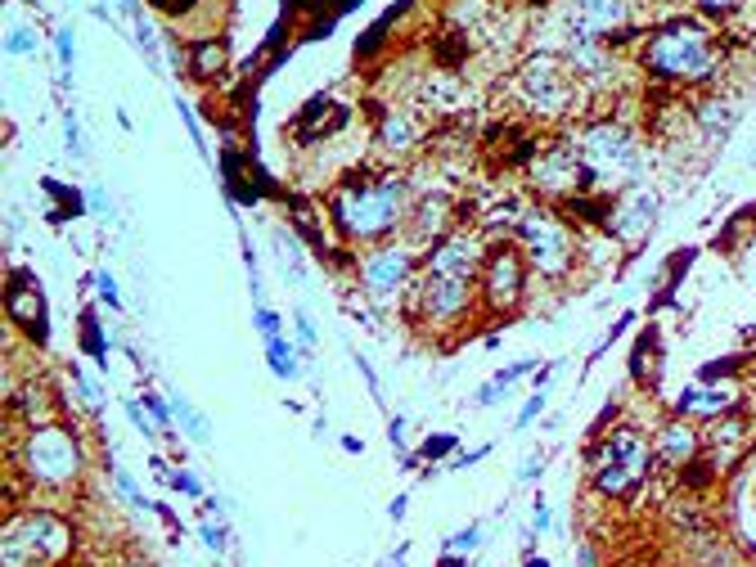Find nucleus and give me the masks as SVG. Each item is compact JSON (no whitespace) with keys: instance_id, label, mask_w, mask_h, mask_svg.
<instances>
[{"instance_id":"473e14b6","label":"nucleus","mask_w":756,"mask_h":567,"mask_svg":"<svg viewBox=\"0 0 756 567\" xmlns=\"http://www.w3.org/2000/svg\"><path fill=\"white\" fill-rule=\"evenodd\" d=\"M144 410L153 414V423H158V428H171V423H176V410H171V401H162L158 392H144Z\"/></svg>"},{"instance_id":"603ef678","label":"nucleus","mask_w":756,"mask_h":567,"mask_svg":"<svg viewBox=\"0 0 756 567\" xmlns=\"http://www.w3.org/2000/svg\"><path fill=\"white\" fill-rule=\"evenodd\" d=\"M531 527H536V531H549V504H545V500H536V513H531Z\"/></svg>"},{"instance_id":"20e7f679","label":"nucleus","mask_w":756,"mask_h":567,"mask_svg":"<svg viewBox=\"0 0 756 567\" xmlns=\"http://www.w3.org/2000/svg\"><path fill=\"white\" fill-rule=\"evenodd\" d=\"M14 468H18V477H23L32 491L59 495L81 477L86 455H81V441H77V432H72L68 423L45 419V423H27V432L18 437Z\"/></svg>"},{"instance_id":"ddd939ff","label":"nucleus","mask_w":756,"mask_h":567,"mask_svg":"<svg viewBox=\"0 0 756 567\" xmlns=\"http://www.w3.org/2000/svg\"><path fill=\"white\" fill-rule=\"evenodd\" d=\"M572 41H621L630 23V0H567L563 9Z\"/></svg>"},{"instance_id":"e433bc0d","label":"nucleus","mask_w":756,"mask_h":567,"mask_svg":"<svg viewBox=\"0 0 756 567\" xmlns=\"http://www.w3.org/2000/svg\"><path fill=\"white\" fill-rule=\"evenodd\" d=\"M149 5L158 9V14H167V18H189L203 0H149Z\"/></svg>"},{"instance_id":"49530a36","label":"nucleus","mask_w":756,"mask_h":567,"mask_svg":"<svg viewBox=\"0 0 756 567\" xmlns=\"http://www.w3.org/2000/svg\"><path fill=\"white\" fill-rule=\"evenodd\" d=\"M63 131H68V153H72V158H81V153H86V149H81V126H77V113H68V117H63Z\"/></svg>"},{"instance_id":"c756f323","label":"nucleus","mask_w":756,"mask_h":567,"mask_svg":"<svg viewBox=\"0 0 756 567\" xmlns=\"http://www.w3.org/2000/svg\"><path fill=\"white\" fill-rule=\"evenodd\" d=\"M450 450H455V432H432L428 441L419 446V459H450Z\"/></svg>"},{"instance_id":"4c0bfd02","label":"nucleus","mask_w":756,"mask_h":567,"mask_svg":"<svg viewBox=\"0 0 756 567\" xmlns=\"http://www.w3.org/2000/svg\"><path fill=\"white\" fill-rule=\"evenodd\" d=\"M540 410H545V387H536V392L527 396V405L518 410V428H531V423L540 419Z\"/></svg>"},{"instance_id":"f03ea898","label":"nucleus","mask_w":756,"mask_h":567,"mask_svg":"<svg viewBox=\"0 0 756 567\" xmlns=\"http://www.w3.org/2000/svg\"><path fill=\"white\" fill-rule=\"evenodd\" d=\"M639 63L653 81H666V86H698V81H711L720 68V50L716 36L698 23V18H671V23L653 27L639 50Z\"/></svg>"},{"instance_id":"de8ad7c7","label":"nucleus","mask_w":756,"mask_h":567,"mask_svg":"<svg viewBox=\"0 0 756 567\" xmlns=\"http://www.w3.org/2000/svg\"><path fill=\"white\" fill-rule=\"evenodd\" d=\"M540 473H545V455H531V459H527V464H522V468H518V482H536V477H540Z\"/></svg>"},{"instance_id":"dca6fc26","label":"nucleus","mask_w":756,"mask_h":567,"mask_svg":"<svg viewBox=\"0 0 756 567\" xmlns=\"http://www.w3.org/2000/svg\"><path fill=\"white\" fill-rule=\"evenodd\" d=\"M455 225H450V198L446 194H423L414 198L410 207V221H405L401 239H410L419 252H428L432 243L441 239V234H450Z\"/></svg>"},{"instance_id":"6ab92c4d","label":"nucleus","mask_w":756,"mask_h":567,"mask_svg":"<svg viewBox=\"0 0 756 567\" xmlns=\"http://www.w3.org/2000/svg\"><path fill=\"white\" fill-rule=\"evenodd\" d=\"M653 455L662 459L666 468H675V473H680L684 464H693V459L702 455V432L693 428L689 419L662 423V428H657V437H653Z\"/></svg>"},{"instance_id":"393cba45","label":"nucleus","mask_w":756,"mask_h":567,"mask_svg":"<svg viewBox=\"0 0 756 567\" xmlns=\"http://www.w3.org/2000/svg\"><path fill=\"white\" fill-rule=\"evenodd\" d=\"M693 117H698V126L702 131H711V135H725L729 122H734V113H729L725 99H702V104L693 108Z\"/></svg>"},{"instance_id":"4d7b16f0","label":"nucleus","mask_w":756,"mask_h":567,"mask_svg":"<svg viewBox=\"0 0 756 567\" xmlns=\"http://www.w3.org/2000/svg\"><path fill=\"white\" fill-rule=\"evenodd\" d=\"M594 563H599V558H594V549L585 545V549H581V567H594Z\"/></svg>"},{"instance_id":"c85d7f7f","label":"nucleus","mask_w":756,"mask_h":567,"mask_svg":"<svg viewBox=\"0 0 756 567\" xmlns=\"http://www.w3.org/2000/svg\"><path fill=\"white\" fill-rule=\"evenodd\" d=\"M72 383H77V396H81V405H86V410H99V405H104V383H99L90 369L72 365Z\"/></svg>"},{"instance_id":"3c124183","label":"nucleus","mask_w":756,"mask_h":567,"mask_svg":"<svg viewBox=\"0 0 756 567\" xmlns=\"http://www.w3.org/2000/svg\"><path fill=\"white\" fill-rule=\"evenodd\" d=\"M387 437H392L396 455H401V459H410V455H405V423H401V419H392V428H387Z\"/></svg>"},{"instance_id":"7c9ffc66","label":"nucleus","mask_w":756,"mask_h":567,"mask_svg":"<svg viewBox=\"0 0 756 567\" xmlns=\"http://www.w3.org/2000/svg\"><path fill=\"white\" fill-rule=\"evenodd\" d=\"M743 482H747V495H743V522H752L743 540H747V545H752V554H756V468L743 477Z\"/></svg>"},{"instance_id":"f8f14e48","label":"nucleus","mask_w":756,"mask_h":567,"mask_svg":"<svg viewBox=\"0 0 756 567\" xmlns=\"http://www.w3.org/2000/svg\"><path fill=\"white\" fill-rule=\"evenodd\" d=\"M527 180H531V189H536V194L554 198V203L581 194V189H585V167H581V158H576L572 140H567V144H549V149L527 167Z\"/></svg>"},{"instance_id":"7ed1b4c3","label":"nucleus","mask_w":756,"mask_h":567,"mask_svg":"<svg viewBox=\"0 0 756 567\" xmlns=\"http://www.w3.org/2000/svg\"><path fill=\"white\" fill-rule=\"evenodd\" d=\"M572 149L585 167V189L594 194H626L644 180V144L621 122H585L572 135Z\"/></svg>"},{"instance_id":"6e6552de","label":"nucleus","mask_w":756,"mask_h":567,"mask_svg":"<svg viewBox=\"0 0 756 567\" xmlns=\"http://www.w3.org/2000/svg\"><path fill=\"white\" fill-rule=\"evenodd\" d=\"M482 306L477 297V279H459V275H423L410 284L405 293V311H410V324L428 333H450L468 320V315Z\"/></svg>"},{"instance_id":"0eeeda50","label":"nucleus","mask_w":756,"mask_h":567,"mask_svg":"<svg viewBox=\"0 0 756 567\" xmlns=\"http://www.w3.org/2000/svg\"><path fill=\"white\" fill-rule=\"evenodd\" d=\"M513 243L522 248L531 275L540 279H563L581 257V239H576L572 221L554 207H527L513 221Z\"/></svg>"},{"instance_id":"4be33fe9","label":"nucleus","mask_w":756,"mask_h":567,"mask_svg":"<svg viewBox=\"0 0 756 567\" xmlns=\"http://www.w3.org/2000/svg\"><path fill=\"white\" fill-rule=\"evenodd\" d=\"M225 63H230V54H225L221 36H203V41H194V50H189V72H194V77H221Z\"/></svg>"},{"instance_id":"1a4fd4ad","label":"nucleus","mask_w":756,"mask_h":567,"mask_svg":"<svg viewBox=\"0 0 756 567\" xmlns=\"http://www.w3.org/2000/svg\"><path fill=\"white\" fill-rule=\"evenodd\" d=\"M419 270H423V252L414 248L410 239L396 234V239H383V243L360 252L356 257V284L374 306H387V302L410 293Z\"/></svg>"},{"instance_id":"6e6d98bb","label":"nucleus","mask_w":756,"mask_h":567,"mask_svg":"<svg viewBox=\"0 0 756 567\" xmlns=\"http://www.w3.org/2000/svg\"><path fill=\"white\" fill-rule=\"evenodd\" d=\"M342 450H351V455H360V450H365V446H360V437H342Z\"/></svg>"},{"instance_id":"8fccbe9b","label":"nucleus","mask_w":756,"mask_h":567,"mask_svg":"<svg viewBox=\"0 0 756 567\" xmlns=\"http://www.w3.org/2000/svg\"><path fill=\"white\" fill-rule=\"evenodd\" d=\"M486 455H491V441H486V446H477V450H468V455H459L450 468H473L477 459H486Z\"/></svg>"},{"instance_id":"cd10ccee","label":"nucleus","mask_w":756,"mask_h":567,"mask_svg":"<svg viewBox=\"0 0 756 567\" xmlns=\"http://www.w3.org/2000/svg\"><path fill=\"white\" fill-rule=\"evenodd\" d=\"M5 54L9 59H32L36 54V27L32 23H14L5 32Z\"/></svg>"},{"instance_id":"9d476101","label":"nucleus","mask_w":756,"mask_h":567,"mask_svg":"<svg viewBox=\"0 0 756 567\" xmlns=\"http://www.w3.org/2000/svg\"><path fill=\"white\" fill-rule=\"evenodd\" d=\"M527 284H531V266L522 257V248L513 239H500L486 248L482 270H477V297L491 315H513L527 302Z\"/></svg>"},{"instance_id":"412c9836","label":"nucleus","mask_w":756,"mask_h":567,"mask_svg":"<svg viewBox=\"0 0 756 567\" xmlns=\"http://www.w3.org/2000/svg\"><path fill=\"white\" fill-rule=\"evenodd\" d=\"M738 401V392L729 383L720 387H684L680 396H675V410H680V419H720V414H729Z\"/></svg>"},{"instance_id":"a211bd4d","label":"nucleus","mask_w":756,"mask_h":567,"mask_svg":"<svg viewBox=\"0 0 756 567\" xmlns=\"http://www.w3.org/2000/svg\"><path fill=\"white\" fill-rule=\"evenodd\" d=\"M747 437H752V423L720 414V419H711V428L702 432V455H707L711 464H716L720 473H725L729 464H738V455H743Z\"/></svg>"},{"instance_id":"423d86ee","label":"nucleus","mask_w":756,"mask_h":567,"mask_svg":"<svg viewBox=\"0 0 756 567\" xmlns=\"http://www.w3.org/2000/svg\"><path fill=\"white\" fill-rule=\"evenodd\" d=\"M5 567H63L72 558V527L54 509H23L5 518Z\"/></svg>"},{"instance_id":"864d4df0","label":"nucleus","mask_w":756,"mask_h":567,"mask_svg":"<svg viewBox=\"0 0 756 567\" xmlns=\"http://www.w3.org/2000/svg\"><path fill=\"white\" fill-rule=\"evenodd\" d=\"M405 509H410V495H396V500H392V509H387V513H392V518L401 522V518H405Z\"/></svg>"},{"instance_id":"58836bf2","label":"nucleus","mask_w":756,"mask_h":567,"mask_svg":"<svg viewBox=\"0 0 756 567\" xmlns=\"http://www.w3.org/2000/svg\"><path fill=\"white\" fill-rule=\"evenodd\" d=\"M293 329H297V342H302V347H315V338H320V333H315V320L306 315V306L293 311Z\"/></svg>"},{"instance_id":"f704fd0d","label":"nucleus","mask_w":756,"mask_h":567,"mask_svg":"<svg viewBox=\"0 0 756 567\" xmlns=\"http://www.w3.org/2000/svg\"><path fill=\"white\" fill-rule=\"evenodd\" d=\"M477 545H482V527H477V522L473 527H464V531H455V536L446 540L450 554H468V549H477Z\"/></svg>"},{"instance_id":"37998d69","label":"nucleus","mask_w":756,"mask_h":567,"mask_svg":"<svg viewBox=\"0 0 756 567\" xmlns=\"http://www.w3.org/2000/svg\"><path fill=\"white\" fill-rule=\"evenodd\" d=\"M126 414H131V423L144 432V437H153V432H158V423H153V414L144 410L140 401H126Z\"/></svg>"},{"instance_id":"b1692460","label":"nucleus","mask_w":756,"mask_h":567,"mask_svg":"<svg viewBox=\"0 0 756 567\" xmlns=\"http://www.w3.org/2000/svg\"><path fill=\"white\" fill-rule=\"evenodd\" d=\"M266 365L270 374L279 378V383H293L297 374H302V365H297V347L279 333V338H266Z\"/></svg>"},{"instance_id":"a19ab883","label":"nucleus","mask_w":756,"mask_h":567,"mask_svg":"<svg viewBox=\"0 0 756 567\" xmlns=\"http://www.w3.org/2000/svg\"><path fill=\"white\" fill-rule=\"evenodd\" d=\"M167 482L176 486V491H185V495H194V500H203V482H198L189 468H176V473H167Z\"/></svg>"},{"instance_id":"39448f33","label":"nucleus","mask_w":756,"mask_h":567,"mask_svg":"<svg viewBox=\"0 0 756 567\" xmlns=\"http://www.w3.org/2000/svg\"><path fill=\"white\" fill-rule=\"evenodd\" d=\"M585 464H590L594 491H599L603 500L621 504L648 482V473H653V464H657L653 437H648L644 428H635V423H621V428H612L608 437L585 455Z\"/></svg>"},{"instance_id":"a18cd8bd","label":"nucleus","mask_w":756,"mask_h":567,"mask_svg":"<svg viewBox=\"0 0 756 567\" xmlns=\"http://www.w3.org/2000/svg\"><path fill=\"white\" fill-rule=\"evenodd\" d=\"M86 203H90V212H95V216H113V203H108V189L104 185H90Z\"/></svg>"},{"instance_id":"79ce46f5","label":"nucleus","mask_w":756,"mask_h":567,"mask_svg":"<svg viewBox=\"0 0 756 567\" xmlns=\"http://www.w3.org/2000/svg\"><path fill=\"white\" fill-rule=\"evenodd\" d=\"M252 324H257V333H261V338H279V329H284V324H279V315L270 311V306H257V315H252Z\"/></svg>"},{"instance_id":"4468645a","label":"nucleus","mask_w":756,"mask_h":567,"mask_svg":"<svg viewBox=\"0 0 756 567\" xmlns=\"http://www.w3.org/2000/svg\"><path fill=\"white\" fill-rule=\"evenodd\" d=\"M482 234L477 230H450L441 234L437 243H432L428 252H423V275H459V279H477V270H482Z\"/></svg>"},{"instance_id":"a878e982","label":"nucleus","mask_w":756,"mask_h":567,"mask_svg":"<svg viewBox=\"0 0 756 567\" xmlns=\"http://www.w3.org/2000/svg\"><path fill=\"white\" fill-rule=\"evenodd\" d=\"M81 351L86 356H95L99 365H108V342H104V329H99V320H95V311H81Z\"/></svg>"},{"instance_id":"f3484780","label":"nucleus","mask_w":756,"mask_h":567,"mask_svg":"<svg viewBox=\"0 0 756 567\" xmlns=\"http://www.w3.org/2000/svg\"><path fill=\"white\" fill-rule=\"evenodd\" d=\"M9 320L27 329L32 342H45V297L27 270H9Z\"/></svg>"},{"instance_id":"c03bdc74","label":"nucleus","mask_w":756,"mask_h":567,"mask_svg":"<svg viewBox=\"0 0 756 567\" xmlns=\"http://www.w3.org/2000/svg\"><path fill=\"white\" fill-rule=\"evenodd\" d=\"M198 536H203V545L212 549V554L225 549V527H216V522H198Z\"/></svg>"},{"instance_id":"c9c22d12","label":"nucleus","mask_w":756,"mask_h":567,"mask_svg":"<svg viewBox=\"0 0 756 567\" xmlns=\"http://www.w3.org/2000/svg\"><path fill=\"white\" fill-rule=\"evenodd\" d=\"M176 113H180V122H185L189 140H194V149H198V153H207V144H203V126H198L194 108H189V104H185V99H176Z\"/></svg>"},{"instance_id":"ea45409f","label":"nucleus","mask_w":756,"mask_h":567,"mask_svg":"<svg viewBox=\"0 0 756 567\" xmlns=\"http://www.w3.org/2000/svg\"><path fill=\"white\" fill-rule=\"evenodd\" d=\"M95 288H99V297H104L113 311H122V293H117V279L108 275V270H95Z\"/></svg>"},{"instance_id":"bb28decb","label":"nucleus","mask_w":756,"mask_h":567,"mask_svg":"<svg viewBox=\"0 0 756 567\" xmlns=\"http://www.w3.org/2000/svg\"><path fill=\"white\" fill-rule=\"evenodd\" d=\"M171 410H176V419L185 423V432H189V437H194V441H212V428H207V414H198L194 405H189L180 392H171Z\"/></svg>"},{"instance_id":"5fc2aeb1","label":"nucleus","mask_w":756,"mask_h":567,"mask_svg":"<svg viewBox=\"0 0 756 567\" xmlns=\"http://www.w3.org/2000/svg\"><path fill=\"white\" fill-rule=\"evenodd\" d=\"M437 567H464V554H450V549H446V554L437 558Z\"/></svg>"},{"instance_id":"5701e85b","label":"nucleus","mask_w":756,"mask_h":567,"mask_svg":"<svg viewBox=\"0 0 756 567\" xmlns=\"http://www.w3.org/2000/svg\"><path fill=\"white\" fill-rule=\"evenodd\" d=\"M522 374H531V360H527V356H522V360H513V365H504L495 378H486V383L477 387L473 405H500V401H504V387H509V383H518Z\"/></svg>"},{"instance_id":"aec40b11","label":"nucleus","mask_w":756,"mask_h":567,"mask_svg":"<svg viewBox=\"0 0 756 567\" xmlns=\"http://www.w3.org/2000/svg\"><path fill=\"white\" fill-rule=\"evenodd\" d=\"M423 135H428V126H423L419 117L392 108V113H383V122H378L374 144L387 153V158H405V153H414L423 144Z\"/></svg>"},{"instance_id":"09e8293b","label":"nucleus","mask_w":756,"mask_h":567,"mask_svg":"<svg viewBox=\"0 0 756 567\" xmlns=\"http://www.w3.org/2000/svg\"><path fill=\"white\" fill-rule=\"evenodd\" d=\"M693 5H698L702 14H729V9H738L743 0H693Z\"/></svg>"},{"instance_id":"9b49d317","label":"nucleus","mask_w":756,"mask_h":567,"mask_svg":"<svg viewBox=\"0 0 756 567\" xmlns=\"http://www.w3.org/2000/svg\"><path fill=\"white\" fill-rule=\"evenodd\" d=\"M522 95L536 113H549V117H563L576 108V77L563 59L554 54H536V59L522 63Z\"/></svg>"},{"instance_id":"f257e3e1","label":"nucleus","mask_w":756,"mask_h":567,"mask_svg":"<svg viewBox=\"0 0 756 567\" xmlns=\"http://www.w3.org/2000/svg\"><path fill=\"white\" fill-rule=\"evenodd\" d=\"M414 207V185L405 171H365V176H351L342 185L329 189V216L333 234L351 248H374L383 239H396L410 221Z\"/></svg>"},{"instance_id":"2f4dec72","label":"nucleus","mask_w":756,"mask_h":567,"mask_svg":"<svg viewBox=\"0 0 756 567\" xmlns=\"http://www.w3.org/2000/svg\"><path fill=\"white\" fill-rule=\"evenodd\" d=\"M54 50H59V68L63 72L77 63V36H72V27H59V32H54Z\"/></svg>"},{"instance_id":"72a5a7b5","label":"nucleus","mask_w":756,"mask_h":567,"mask_svg":"<svg viewBox=\"0 0 756 567\" xmlns=\"http://www.w3.org/2000/svg\"><path fill=\"white\" fill-rule=\"evenodd\" d=\"M113 486H117V495H122L126 504H135V509H149V500H144V495H140V486H135L131 477L122 473V468H113Z\"/></svg>"},{"instance_id":"2eb2a0df","label":"nucleus","mask_w":756,"mask_h":567,"mask_svg":"<svg viewBox=\"0 0 756 567\" xmlns=\"http://www.w3.org/2000/svg\"><path fill=\"white\" fill-rule=\"evenodd\" d=\"M657 225V194H648V189H626V194L612 198V221H608V234L617 243H626L630 252L639 248V243L648 239V230Z\"/></svg>"}]
</instances>
